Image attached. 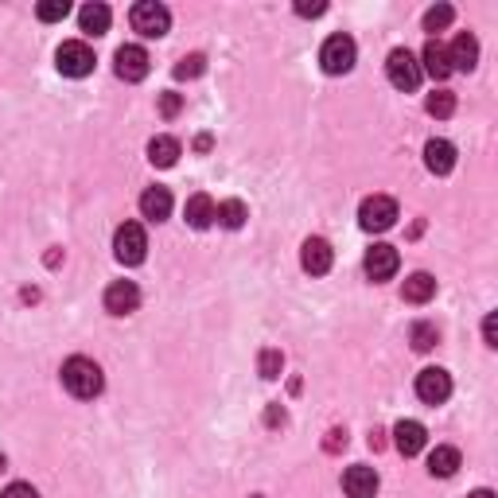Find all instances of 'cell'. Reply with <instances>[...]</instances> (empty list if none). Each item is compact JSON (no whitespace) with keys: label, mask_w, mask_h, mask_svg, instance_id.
I'll list each match as a JSON object with an SVG mask.
<instances>
[{"label":"cell","mask_w":498,"mask_h":498,"mask_svg":"<svg viewBox=\"0 0 498 498\" xmlns=\"http://www.w3.org/2000/svg\"><path fill=\"white\" fill-rule=\"evenodd\" d=\"M401 296H405L409 304H429L436 296V277L432 272H413V277H405V284H401Z\"/></svg>","instance_id":"cell-21"},{"label":"cell","mask_w":498,"mask_h":498,"mask_svg":"<svg viewBox=\"0 0 498 498\" xmlns=\"http://www.w3.org/2000/svg\"><path fill=\"white\" fill-rule=\"evenodd\" d=\"M67 12H70L67 0H43V4L35 8V16H40L43 23H58V20H67Z\"/></svg>","instance_id":"cell-28"},{"label":"cell","mask_w":498,"mask_h":498,"mask_svg":"<svg viewBox=\"0 0 498 498\" xmlns=\"http://www.w3.org/2000/svg\"><path fill=\"white\" fill-rule=\"evenodd\" d=\"M436 339H440V335H436L432 324H417V327H413V347H417V351H432Z\"/></svg>","instance_id":"cell-30"},{"label":"cell","mask_w":498,"mask_h":498,"mask_svg":"<svg viewBox=\"0 0 498 498\" xmlns=\"http://www.w3.org/2000/svg\"><path fill=\"white\" fill-rule=\"evenodd\" d=\"M342 491L347 498H374L378 494V471L366 467V464H354L342 471Z\"/></svg>","instance_id":"cell-13"},{"label":"cell","mask_w":498,"mask_h":498,"mask_svg":"<svg viewBox=\"0 0 498 498\" xmlns=\"http://www.w3.org/2000/svg\"><path fill=\"white\" fill-rule=\"evenodd\" d=\"M401 265V257H397V249L394 245H386V242H378L366 249V261H362V269H366V277L370 280H389L397 272Z\"/></svg>","instance_id":"cell-10"},{"label":"cell","mask_w":498,"mask_h":498,"mask_svg":"<svg viewBox=\"0 0 498 498\" xmlns=\"http://www.w3.org/2000/svg\"><path fill=\"white\" fill-rule=\"evenodd\" d=\"M448 63H452V70H476L479 63V40L471 31H459L456 43L448 47Z\"/></svg>","instance_id":"cell-17"},{"label":"cell","mask_w":498,"mask_h":498,"mask_svg":"<svg viewBox=\"0 0 498 498\" xmlns=\"http://www.w3.org/2000/svg\"><path fill=\"white\" fill-rule=\"evenodd\" d=\"M180 140H175V137H152L148 140V160L152 164H156V168H172V164L175 160H180Z\"/></svg>","instance_id":"cell-23"},{"label":"cell","mask_w":498,"mask_h":498,"mask_svg":"<svg viewBox=\"0 0 498 498\" xmlns=\"http://www.w3.org/2000/svg\"><path fill=\"white\" fill-rule=\"evenodd\" d=\"M280 366H284V354L280 351H261V378H269V382H272V378H280Z\"/></svg>","instance_id":"cell-29"},{"label":"cell","mask_w":498,"mask_h":498,"mask_svg":"<svg viewBox=\"0 0 498 498\" xmlns=\"http://www.w3.org/2000/svg\"><path fill=\"white\" fill-rule=\"evenodd\" d=\"M459 464H464V459H459V452H456V448H448V444H440V448H432V452H429V476L432 479H452L459 471Z\"/></svg>","instance_id":"cell-20"},{"label":"cell","mask_w":498,"mask_h":498,"mask_svg":"<svg viewBox=\"0 0 498 498\" xmlns=\"http://www.w3.org/2000/svg\"><path fill=\"white\" fill-rule=\"evenodd\" d=\"M63 386H67V394H70V397H78V401L98 397V394H102V386H105L102 366L93 362V359H82V354H75V359H67V362H63Z\"/></svg>","instance_id":"cell-1"},{"label":"cell","mask_w":498,"mask_h":498,"mask_svg":"<svg viewBox=\"0 0 498 498\" xmlns=\"http://www.w3.org/2000/svg\"><path fill=\"white\" fill-rule=\"evenodd\" d=\"M421 75H429L436 82H444L448 75H452V63H448V47L440 40H429L421 51Z\"/></svg>","instance_id":"cell-16"},{"label":"cell","mask_w":498,"mask_h":498,"mask_svg":"<svg viewBox=\"0 0 498 498\" xmlns=\"http://www.w3.org/2000/svg\"><path fill=\"white\" fill-rule=\"evenodd\" d=\"M424 110H429L432 117H452L456 113V93L452 90H432L429 102H424Z\"/></svg>","instance_id":"cell-25"},{"label":"cell","mask_w":498,"mask_h":498,"mask_svg":"<svg viewBox=\"0 0 498 498\" xmlns=\"http://www.w3.org/2000/svg\"><path fill=\"white\" fill-rule=\"evenodd\" d=\"M424 444H429V432H424V424L421 421H397L394 424V448L401 456H421L424 452Z\"/></svg>","instance_id":"cell-12"},{"label":"cell","mask_w":498,"mask_h":498,"mask_svg":"<svg viewBox=\"0 0 498 498\" xmlns=\"http://www.w3.org/2000/svg\"><path fill=\"white\" fill-rule=\"evenodd\" d=\"M110 20H113L110 4H86L78 12V23H82V31H86V35H105V31H110Z\"/></svg>","instance_id":"cell-22"},{"label":"cell","mask_w":498,"mask_h":498,"mask_svg":"<svg viewBox=\"0 0 498 498\" xmlns=\"http://www.w3.org/2000/svg\"><path fill=\"white\" fill-rule=\"evenodd\" d=\"M0 498H40V491H35L31 483H12V487H4Z\"/></svg>","instance_id":"cell-32"},{"label":"cell","mask_w":498,"mask_h":498,"mask_svg":"<svg viewBox=\"0 0 498 498\" xmlns=\"http://www.w3.org/2000/svg\"><path fill=\"white\" fill-rule=\"evenodd\" d=\"M140 215L148 222H164L172 215V191L168 187H148L145 195H140Z\"/></svg>","instance_id":"cell-19"},{"label":"cell","mask_w":498,"mask_h":498,"mask_svg":"<svg viewBox=\"0 0 498 498\" xmlns=\"http://www.w3.org/2000/svg\"><path fill=\"white\" fill-rule=\"evenodd\" d=\"M277 421H284V409L272 405V409H269V424H277Z\"/></svg>","instance_id":"cell-35"},{"label":"cell","mask_w":498,"mask_h":498,"mask_svg":"<svg viewBox=\"0 0 498 498\" xmlns=\"http://www.w3.org/2000/svg\"><path fill=\"white\" fill-rule=\"evenodd\" d=\"M386 75H389V86L394 90H405L413 93L421 86V63H417V55L409 51V47H394L386 58Z\"/></svg>","instance_id":"cell-3"},{"label":"cell","mask_w":498,"mask_h":498,"mask_svg":"<svg viewBox=\"0 0 498 498\" xmlns=\"http://www.w3.org/2000/svg\"><path fill=\"white\" fill-rule=\"evenodd\" d=\"M215 210L218 203L210 195H191L187 199V207H183V218H187V227H195V230H207V227H215Z\"/></svg>","instance_id":"cell-18"},{"label":"cell","mask_w":498,"mask_h":498,"mask_svg":"<svg viewBox=\"0 0 498 498\" xmlns=\"http://www.w3.org/2000/svg\"><path fill=\"white\" fill-rule=\"evenodd\" d=\"M245 218H249V210H245L242 199H227V203H218V210H215V222L227 230H242Z\"/></svg>","instance_id":"cell-24"},{"label":"cell","mask_w":498,"mask_h":498,"mask_svg":"<svg viewBox=\"0 0 498 498\" xmlns=\"http://www.w3.org/2000/svg\"><path fill=\"white\" fill-rule=\"evenodd\" d=\"M113 257L121 261V265H140V261L148 257V234L140 222H125V227H117L113 234Z\"/></svg>","instance_id":"cell-4"},{"label":"cell","mask_w":498,"mask_h":498,"mask_svg":"<svg viewBox=\"0 0 498 498\" xmlns=\"http://www.w3.org/2000/svg\"><path fill=\"white\" fill-rule=\"evenodd\" d=\"M203 70H207V58L195 51V55H183L180 63H175V78H199Z\"/></svg>","instance_id":"cell-27"},{"label":"cell","mask_w":498,"mask_h":498,"mask_svg":"<svg viewBox=\"0 0 498 498\" xmlns=\"http://www.w3.org/2000/svg\"><path fill=\"white\" fill-rule=\"evenodd\" d=\"M417 397L424 405H444L452 397V374L440 370V366H429V370L417 374Z\"/></svg>","instance_id":"cell-9"},{"label":"cell","mask_w":498,"mask_h":498,"mask_svg":"<svg viewBox=\"0 0 498 498\" xmlns=\"http://www.w3.org/2000/svg\"><path fill=\"white\" fill-rule=\"evenodd\" d=\"M327 4L324 0H316V4H296V16H324Z\"/></svg>","instance_id":"cell-34"},{"label":"cell","mask_w":498,"mask_h":498,"mask_svg":"<svg viewBox=\"0 0 498 498\" xmlns=\"http://www.w3.org/2000/svg\"><path fill=\"white\" fill-rule=\"evenodd\" d=\"M359 222H362V230L382 234V230H389V227L397 222V203H394L389 195H370V199H362Z\"/></svg>","instance_id":"cell-7"},{"label":"cell","mask_w":498,"mask_h":498,"mask_svg":"<svg viewBox=\"0 0 498 498\" xmlns=\"http://www.w3.org/2000/svg\"><path fill=\"white\" fill-rule=\"evenodd\" d=\"M354 58H359V47H354L351 35H331V40L319 47V67L327 70V75H347L354 67Z\"/></svg>","instance_id":"cell-5"},{"label":"cell","mask_w":498,"mask_h":498,"mask_svg":"<svg viewBox=\"0 0 498 498\" xmlns=\"http://www.w3.org/2000/svg\"><path fill=\"white\" fill-rule=\"evenodd\" d=\"M424 168H429L432 175H448L456 168V145L452 140H440L432 137L429 145H424Z\"/></svg>","instance_id":"cell-15"},{"label":"cell","mask_w":498,"mask_h":498,"mask_svg":"<svg viewBox=\"0 0 498 498\" xmlns=\"http://www.w3.org/2000/svg\"><path fill=\"white\" fill-rule=\"evenodd\" d=\"M55 67H58V75H67V78H86L93 70V51L82 40H67L55 51Z\"/></svg>","instance_id":"cell-6"},{"label":"cell","mask_w":498,"mask_h":498,"mask_svg":"<svg viewBox=\"0 0 498 498\" xmlns=\"http://www.w3.org/2000/svg\"><path fill=\"white\" fill-rule=\"evenodd\" d=\"M483 339H487V347H498V316L494 312L483 319Z\"/></svg>","instance_id":"cell-33"},{"label":"cell","mask_w":498,"mask_h":498,"mask_svg":"<svg viewBox=\"0 0 498 498\" xmlns=\"http://www.w3.org/2000/svg\"><path fill=\"white\" fill-rule=\"evenodd\" d=\"M452 20H456V8L452 4H436V8L424 12V31H444Z\"/></svg>","instance_id":"cell-26"},{"label":"cell","mask_w":498,"mask_h":498,"mask_svg":"<svg viewBox=\"0 0 498 498\" xmlns=\"http://www.w3.org/2000/svg\"><path fill=\"white\" fill-rule=\"evenodd\" d=\"M183 110V98H180V93H160V117H168V121H172V117L175 113H180Z\"/></svg>","instance_id":"cell-31"},{"label":"cell","mask_w":498,"mask_h":498,"mask_svg":"<svg viewBox=\"0 0 498 498\" xmlns=\"http://www.w3.org/2000/svg\"><path fill=\"white\" fill-rule=\"evenodd\" d=\"M140 307V289L133 280H113L110 289H105V312L110 316H129Z\"/></svg>","instance_id":"cell-11"},{"label":"cell","mask_w":498,"mask_h":498,"mask_svg":"<svg viewBox=\"0 0 498 498\" xmlns=\"http://www.w3.org/2000/svg\"><path fill=\"white\" fill-rule=\"evenodd\" d=\"M331 261H335V253H331V245L324 238H307L304 242V249H300L304 272H312V277H324V272H331Z\"/></svg>","instance_id":"cell-14"},{"label":"cell","mask_w":498,"mask_h":498,"mask_svg":"<svg viewBox=\"0 0 498 498\" xmlns=\"http://www.w3.org/2000/svg\"><path fill=\"white\" fill-rule=\"evenodd\" d=\"M0 471H4V456H0Z\"/></svg>","instance_id":"cell-37"},{"label":"cell","mask_w":498,"mask_h":498,"mask_svg":"<svg viewBox=\"0 0 498 498\" xmlns=\"http://www.w3.org/2000/svg\"><path fill=\"white\" fill-rule=\"evenodd\" d=\"M471 498H494L491 491H476V494H471Z\"/></svg>","instance_id":"cell-36"},{"label":"cell","mask_w":498,"mask_h":498,"mask_svg":"<svg viewBox=\"0 0 498 498\" xmlns=\"http://www.w3.org/2000/svg\"><path fill=\"white\" fill-rule=\"evenodd\" d=\"M113 70H117V78H121V82H145L148 70H152V58H148L145 47L125 43L121 51L113 55Z\"/></svg>","instance_id":"cell-8"},{"label":"cell","mask_w":498,"mask_h":498,"mask_svg":"<svg viewBox=\"0 0 498 498\" xmlns=\"http://www.w3.org/2000/svg\"><path fill=\"white\" fill-rule=\"evenodd\" d=\"M129 23H133V31H140L145 40H160V35H168L172 28V12L160 4V0H140L129 12Z\"/></svg>","instance_id":"cell-2"}]
</instances>
